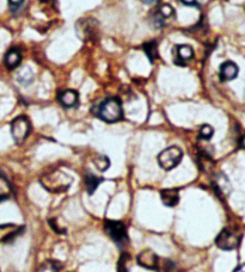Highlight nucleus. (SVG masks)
Masks as SVG:
<instances>
[{"label": "nucleus", "instance_id": "12", "mask_svg": "<svg viewBox=\"0 0 245 272\" xmlns=\"http://www.w3.org/2000/svg\"><path fill=\"white\" fill-rule=\"evenodd\" d=\"M161 199L165 207H175L179 202L178 189H165L161 191Z\"/></svg>", "mask_w": 245, "mask_h": 272}, {"label": "nucleus", "instance_id": "2", "mask_svg": "<svg viewBox=\"0 0 245 272\" xmlns=\"http://www.w3.org/2000/svg\"><path fill=\"white\" fill-rule=\"evenodd\" d=\"M99 118L107 123L119 122L123 117V108L119 98H109L104 100L98 109Z\"/></svg>", "mask_w": 245, "mask_h": 272}, {"label": "nucleus", "instance_id": "14", "mask_svg": "<svg viewBox=\"0 0 245 272\" xmlns=\"http://www.w3.org/2000/svg\"><path fill=\"white\" fill-rule=\"evenodd\" d=\"M176 51H177V54H176V56H177L176 64L179 66H184L186 65V62L190 61V60L194 57V50L190 45H187V44L178 45V47L176 48Z\"/></svg>", "mask_w": 245, "mask_h": 272}, {"label": "nucleus", "instance_id": "1", "mask_svg": "<svg viewBox=\"0 0 245 272\" xmlns=\"http://www.w3.org/2000/svg\"><path fill=\"white\" fill-rule=\"evenodd\" d=\"M40 182H41V185L43 186V189L49 191V193L62 194L66 193L68 189H70L73 179L72 177H70L65 172L55 170L42 176Z\"/></svg>", "mask_w": 245, "mask_h": 272}, {"label": "nucleus", "instance_id": "11", "mask_svg": "<svg viewBox=\"0 0 245 272\" xmlns=\"http://www.w3.org/2000/svg\"><path fill=\"white\" fill-rule=\"evenodd\" d=\"M238 66L232 61L224 62L220 67V79L223 81H231L238 76Z\"/></svg>", "mask_w": 245, "mask_h": 272}, {"label": "nucleus", "instance_id": "18", "mask_svg": "<svg viewBox=\"0 0 245 272\" xmlns=\"http://www.w3.org/2000/svg\"><path fill=\"white\" fill-rule=\"evenodd\" d=\"M62 264L58 260H47L40 268V272H61Z\"/></svg>", "mask_w": 245, "mask_h": 272}, {"label": "nucleus", "instance_id": "3", "mask_svg": "<svg viewBox=\"0 0 245 272\" xmlns=\"http://www.w3.org/2000/svg\"><path fill=\"white\" fill-rule=\"evenodd\" d=\"M182 156H183V152H182L181 148L176 147V146H171V147L165 148L163 152L159 153L158 164L165 171H170L181 162Z\"/></svg>", "mask_w": 245, "mask_h": 272}, {"label": "nucleus", "instance_id": "26", "mask_svg": "<svg viewBox=\"0 0 245 272\" xmlns=\"http://www.w3.org/2000/svg\"><path fill=\"white\" fill-rule=\"evenodd\" d=\"M233 272H245V264H242V265H239L237 269H236L235 271Z\"/></svg>", "mask_w": 245, "mask_h": 272}, {"label": "nucleus", "instance_id": "17", "mask_svg": "<svg viewBox=\"0 0 245 272\" xmlns=\"http://www.w3.org/2000/svg\"><path fill=\"white\" fill-rule=\"evenodd\" d=\"M17 80H18V82H21L22 85L29 86L31 82L34 81L33 71H31L29 67L22 68V70L18 72V74H17Z\"/></svg>", "mask_w": 245, "mask_h": 272}, {"label": "nucleus", "instance_id": "6", "mask_svg": "<svg viewBox=\"0 0 245 272\" xmlns=\"http://www.w3.org/2000/svg\"><path fill=\"white\" fill-rule=\"evenodd\" d=\"M239 241H241L239 234L231 231V229H223V231L218 234V236H216L215 245L218 246L220 250L232 251L238 247Z\"/></svg>", "mask_w": 245, "mask_h": 272}, {"label": "nucleus", "instance_id": "15", "mask_svg": "<svg viewBox=\"0 0 245 272\" xmlns=\"http://www.w3.org/2000/svg\"><path fill=\"white\" fill-rule=\"evenodd\" d=\"M214 188H215L216 193L220 194V196H227L231 191V185H230L229 179H227L225 176H223V174H220V176L216 177L215 183H214Z\"/></svg>", "mask_w": 245, "mask_h": 272}, {"label": "nucleus", "instance_id": "7", "mask_svg": "<svg viewBox=\"0 0 245 272\" xmlns=\"http://www.w3.org/2000/svg\"><path fill=\"white\" fill-rule=\"evenodd\" d=\"M95 23H97L95 19H84V21L78 23L77 31H78V35L81 36L82 39L87 41V39H92L97 35L98 27H93Z\"/></svg>", "mask_w": 245, "mask_h": 272}, {"label": "nucleus", "instance_id": "28", "mask_svg": "<svg viewBox=\"0 0 245 272\" xmlns=\"http://www.w3.org/2000/svg\"><path fill=\"white\" fill-rule=\"evenodd\" d=\"M8 198V196H6V194H0V203L4 202V200H6Z\"/></svg>", "mask_w": 245, "mask_h": 272}, {"label": "nucleus", "instance_id": "16", "mask_svg": "<svg viewBox=\"0 0 245 272\" xmlns=\"http://www.w3.org/2000/svg\"><path fill=\"white\" fill-rule=\"evenodd\" d=\"M103 182V178H99V177H96L95 174L87 173L86 177H85V186H86L87 194H92L96 191V189L98 188V185Z\"/></svg>", "mask_w": 245, "mask_h": 272}, {"label": "nucleus", "instance_id": "19", "mask_svg": "<svg viewBox=\"0 0 245 272\" xmlns=\"http://www.w3.org/2000/svg\"><path fill=\"white\" fill-rule=\"evenodd\" d=\"M144 50L145 53H146V55L149 56L151 62H153L155 60L158 59V47H157L156 42L146 43V44L144 45Z\"/></svg>", "mask_w": 245, "mask_h": 272}, {"label": "nucleus", "instance_id": "25", "mask_svg": "<svg viewBox=\"0 0 245 272\" xmlns=\"http://www.w3.org/2000/svg\"><path fill=\"white\" fill-rule=\"evenodd\" d=\"M162 1V0H142V2H145V4L147 5H153V4H157V2Z\"/></svg>", "mask_w": 245, "mask_h": 272}, {"label": "nucleus", "instance_id": "10", "mask_svg": "<svg viewBox=\"0 0 245 272\" xmlns=\"http://www.w3.org/2000/svg\"><path fill=\"white\" fill-rule=\"evenodd\" d=\"M60 104L65 108L77 107L79 103V94L75 90H65L59 93L58 97Z\"/></svg>", "mask_w": 245, "mask_h": 272}, {"label": "nucleus", "instance_id": "20", "mask_svg": "<svg viewBox=\"0 0 245 272\" xmlns=\"http://www.w3.org/2000/svg\"><path fill=\"white\" fill-rule=\"evenodd\" d=\"M93 164L101 172L107 171L110 166V161L105 155H98L93 159Z\"/></svg>", "mask_w": 245, "mask_h": 272}, {"label": "nucleus", "instance_id": "27", "mask_svg": "<svg viewBox=\"0 0 245 272\" xmlns=\"http://www.w3.org/2000/svg\"><path fill=\"white\" fill-rule=\"evenodd\" d=\"M239 143H241V147H242V148H244V150H245V134H244L243 136H242L241 142H239Z\"/></svg>", "mask_w": 245, "mask_h": 272}, {"label": "nucleus", "instance_id": "8", "mask_svg": "<svg viewBox=\"0 0 245 272\" xmlns=\"http://www.w3.org/2000/svg\"><path fill=\"white\" fill-rule=\"evenodd\" d=\"M138 264L149 270H156L158 268V257L153 251L145 250L139 253Z\"/></svg>", "mask_w": 245, "mask_h": 272}, {"label": "nucleus", "instance_id": "9", "mask_svg": "<svg viewBox=\"0 0 245 272\" xmlns=\"http://www.w3.org/2000/svg\"><path fill=\"white\" fill-rule=\"evenodd\" d=\"M173 17H175V10H173L172 6L164 4L161 7H158L157 12L153 14V21L158 27H163L167 19L173 18Z\"/></svg>", "mask_w": 245, "mask_h": 272}, {"label": "nucleus", "instance_id": "22", "mask_svg": "<svg viewBox=\"0 0 245 272\" xmlns=\"http://www.w3.org/2000/svg\"><path fill=\"white\" fill-rule=\"evenodd\" d=\"M213 134H214L213 128L208 124H204L200 129V134H199V135H200V139L202 140H210L212 139Z\"/></svg>", "mask_w": 245, "mask_h": 272}, {"label": "nucleus", "instance_id": "23", "mask_svg": "<svg viewBox=\"0 0 245 272\" xmlns=\"http://www.w3.org/2000/svg\"><path fill=\"white\" fill-rule=\"evenodd\" d=\"M184 5H188V6H199L198 0H181Z\"/></svg>", "mask_w": 245, "mask_h": 272}, {"label": "nucleus", "instance_id": "13", "mask_svg": "<svg viewBox=\"0 0 245 272\" xmlns=\"http://www.w3.org/2000/svg\"><path fill=\"white\" fill-rule=\"evenodd\" d=\"M22 62V53L21 50L17 47L11 48L10 50L7 51L6 55H5V65L8 70H13V68H17Z\"/></svg>", "mask_w": 245, "mask_h": 272}, {"label": "nucleus", "instance_id": "21", "mask_svg": "<svg viewBox=\"0 0 245 272\" xmlns=\"http://www.w3.org/2000/svg\"><path fill=\"white\" fill-rule=\"evenodd\" d=\"M129 262L130 257L128 253H123L120 257L119 264H118V271L119 272H128L129 271Z\"/></svg>", "mask_w": 245, "mask_h": 272}, {"label": "nucleus", "instance_id": "5", "mask_svg": "<svg viewBox=\"0 0 245 272\" xmlns=\"http://www.w3.org/2000/svg\"><path fill=\"white\" fill-rule=\"evenodd\" d=\"M104 231L108 234V236L120 246H123L128 241L127 229L122 222L108 220V221L104 222Z\"/></svg>", "mask_w": 245, "mask_h": 272}, {"label": "nucleus", "instance_id": "4", "mask_svg": "<svg viewBox=\"0 0 245 272\" xmlns=\"http://www.w3.org/2000/svg\"><path fill=\"white\" fill-rule=\"evenodd\" d=\"M31 131V123L25 116L17 117L11 123V135L16 143L21 145L27 140Z\"/></svg>", "mask_w": 245, "mask_h": 272}, {"label": "nucleus", "instance_id": "24", "mask_svg": "<svg viewBox=\"0 0 245 272\" xmlns=\"http://www.w3.org/2000/svg\"><path fill=\"white\" fill-rule=\"evenodd\" d=\"M23 1H24V0H8V2H10L12 6H18V5H21Z\"/></svg>", "mask_w": 245, "mask_h": 272}]
</instances>
